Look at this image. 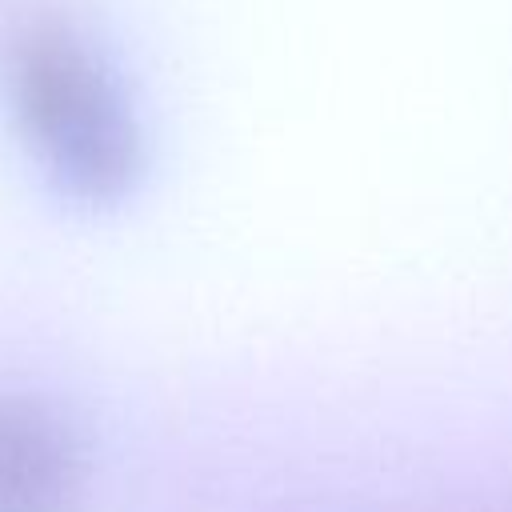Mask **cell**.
<instances>
[{"instance_id": "obj_1", "label": "cell", "mask_w": 512, "mask_h": 512, "mask_svg": "<svg viewBox=\"0 0 512 512\" xmlns=\"http://www.w3.org/2000/svg\"><path fill=\"white\" fill-rule=\"evenodd\" d=\"M12 96L36 156L68 196L112 204L136 184L144 160L136 116L72 28H28L12 60Z\"/></svg>"}, {"instance_id": "obj_2", "label": "cell", "mask_w": 512, "mask_h": 512, "mask_svg": "<svg viewBox=\"0 0 512 512\" xmlns=\"http://www.w3.org/2000/svg\"><path fill=\"white\" fill-rule=\"evenodd\" d=\"M84 452L72 424L28 396H0V512H72Z\"/></svg>"}]
</instances>
